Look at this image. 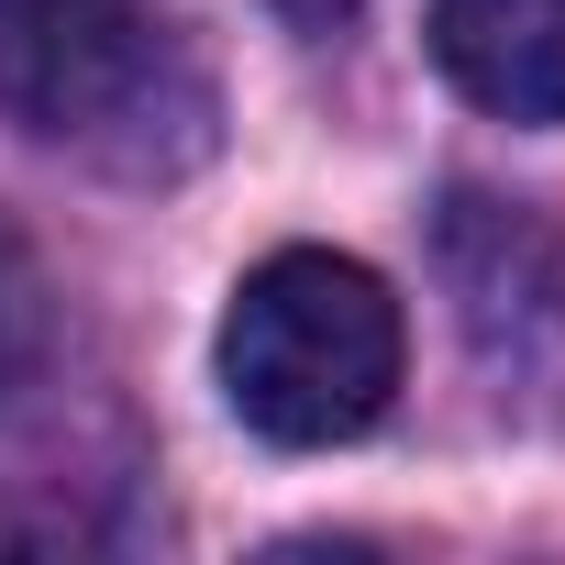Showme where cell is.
Instances as JSON below:
<instances>
[{
	"instance_id": "obj_2",
	"label": "cell",
	"mask_w": 565,
	"mask_h": 565,
	"mask_svg": "<svg viewBox=\"0 0 565 565\" xmlns=\"http://www.w3.org/2000/svg\"><path fill=\"white\" fill-rule=\"evenodd\" d=\"M399 300L388 277L333 255V244H277L266 266H244V289L222 311V399L244 433L322 455L355 444L388 399H399Z\"/></svg>"
},
{
	"instance_id": "obj_1",
	"label": "cell",
	"mask_w": 565,
	"mask_h": 565,
	"mask_svg": "<svg viewBox=\"0 0 565 565\" xmlns=\"http://www.w3.org/2000/svg\"><path fill=\"white\" fill-rule=\"evenodd\" d=\"M0 122L89 178L167 189L211 156L222 100L178 0H0Z\"/></svg>"
},
{
	"instance_id": "obj_5",
	"label": "cell",
	"mask_w": 565,
	"mask_h": 565,
	"mask_svg": "<svg viewBox=\"0 0 565 565\" xmlns=\"http://www.w3.org/2000/svg\"><path fill=\"white\" fill-rule=\"evenodd\" d=\"M45 355V289H34V255L0 233V399H12Z\"/></svg>"
},
{
	"instance_id": "obj_6",
	"label": "cell",
	"mask_w": 565,
	"mask_h": 565,
	"mask_svg": "<svg viewBox=\"0 0 565 565\" xmlns=\"http://www.w3.org/2000/svg\"><path fill=\"white\" fill-rule=\"evenodd\" d=\"M266 12H277V23H300V34H344L366 0H266Z\"/></svg>"
},
{
	"instance_id": "obj_3",
	"label": "cell",
	"mask_w": 565,
	"mask_h": 565,
	"mask_svg": "<svg viewBox=\"0 0 565 565\" xmlns=\"http://www.w3.org/2000/svg\"><path fill=\"white\" fill-rule=\"evenodd\" d=\"M444 300L499 377H565V222L499 189H455L433 222Z\"/></svg>"
},
{
	"instance_id": "obj_4",
	"label": "cell",
	"mask_w": 565,
	"mask_h": 565,
	"mask_svg": "<svg viewBox=\"0 0 565 565\" xmlns=\"http://www.w3.org/2000/svg\"><path fill=\"white\" fill-rule=\"evenodd\" d=\"M444 78L499 122H565V0H433Z\"/></svg>"
}]
</instances>
